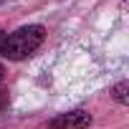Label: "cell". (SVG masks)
Segmentation results:
<instances>
[{
	"instance_id": "6da1fadb",
	"label": "cell",
	"mask_w": 129,
	"mask_h": 129,
	"mask_svg": "<svg viewBox=\"0 0 129 129\" xmlns=\"http://www.w3.org/2000/svg\"><path fill=\"white\" fill-rule=\"evenodd\" d=\"M43 38H46L43 25H23L15 33L5 36L3 46H0V53H3L8 61H20V58L30 56L43 43Z\"/></svg>"
},
{
	"instance_id": "7a4b0ae2",
	"label": "cell",
	"mask_w": 129,
	"mask_h": 129,
	"mask_svg": "<svg viewBox=\"0 0 129 129\" xmlns=\"http://www.w3.org/2000/svg\"><path fill=\"white\" fill-rule=\"evenodd\" d=\"M89 124H91V114L84 111V109H76V111L58 114L48 126H51V129H86Z\"/></svg>"
},
{
	"instance_id": "3957f363",
	"label": "cell",
	"mask_w": 129,
	"mask_h": 129,
	"mask_svg": "<svg viewBox=\"0 0 129 129\" xmlns=\"http://www.w3.org/2000/svg\"><path fill=\"white\" fill-rule=\"evenodd\" d=\"M126 91H129V84H126V81H121V84H116V86H114V91H111V94H114V99H116L119 104H126Z\"/></svg>"
},
{
	"instance_id": "277c9868",
	"label": "cell",
	"mask_w": 129,
	"mask_h": 129,
	"mask_svg": "<svg viewBox=\"0 0 129 129\" xmlns=\"http://www.w3.org/2000/svg\"><path fill=\"white\" fill-rule=\"evenodd\" d=\"M3 79H5V69H3V63H0V84H3Z\"/></svg>"
},
{
	"instance_id": "5b68a950",
	"label": "cell",
	"mask_w": 129,
	"mask_h": 129,
	"mask_svg": "<svg viewBox=\"0 0 129 129\" xmlns=\"http://www.w3.org/2000/svg\"><path fill=\"white\" fill-rule=\"evenodd\" d=\"M3 41H5V33H3V30H0V46H3Z\"/></svg>"
}]
</instances>
